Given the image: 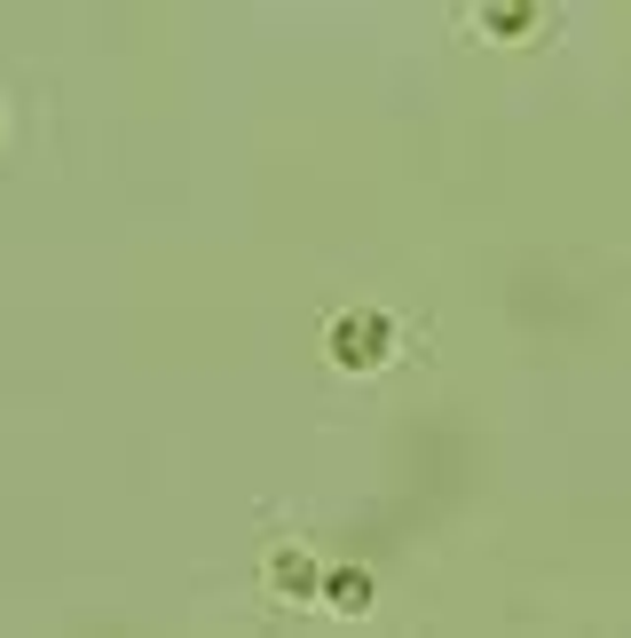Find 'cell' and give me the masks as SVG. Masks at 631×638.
I'll list each match as a JSON object with an SVG mask.
<instances>
[{
  "label": "cell",
  "instance_id": "obj_1",
  "mask_svg": "<svg viewBox=\"0 0 631 638\" xmlns=\"http://www.w3.org/2000/svg\"><path fill=\"white\" fill-rule=\"evenodd\" d=\"M372 347H387V323H379V316H355V323L340 331V363H363Z\"/></svg>",
  "mask_w": 631,
  "mask_h": 638
},
{
  "label": "cell",
  "instance_id": "obj_2",
  "mask_svg": "<svg viewBox=\"0 0 631 638\" xmlns=\"http://www.w3.org/2000/svg\"><path fill=\"white\" fill-rule=\"evenodd\" d=\"M529 9H521V0H497V9H489V32H506V24H521Z\"/></svg>",
  "mask_w": 631,
  "mask_h": 638
}]
</instances>
